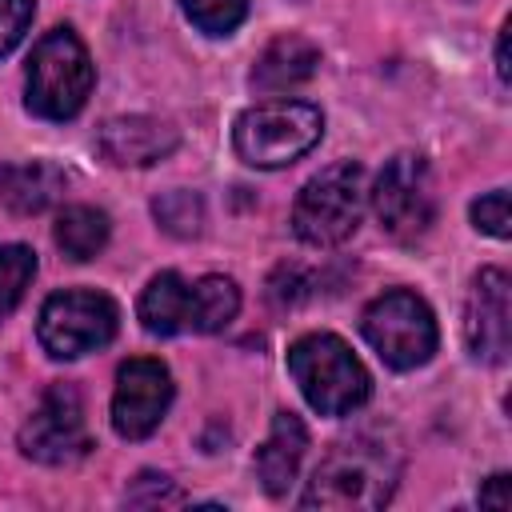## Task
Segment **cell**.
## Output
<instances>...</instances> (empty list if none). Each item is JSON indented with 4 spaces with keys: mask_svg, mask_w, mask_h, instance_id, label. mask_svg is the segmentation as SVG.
Returning a JSON list of instances; mask_svg holds the SVG:
<instances>
[{
    "mask_svg": "<svg viewBox=\"0 0 512 512\" xmlns=\"http://www.w3.org/2000/svg\"><path fill=\"white\" fill-rule=\"evenodd\" d=\"M472 224L496 240H508V192L504 188H492L484 192L480 200H472Z\"/></svg>",
    "mask_w": 512,
    "mask_h": 512,
    "instance_id": "obj_22",
    "label": "cell"
},
{
    "mask_svg": "<svg viewBox=\"0 0 512 512\" xmlns=\"http://www.w3.org/2000/svg\"><path fill=\"white\" fill-rule=\"evenodd\" d=\"M400 448L384 436L360 432L340 440L312 472L300 508H332V512H368L392 500L400 480Z\"/></svg>",
    "mask_w": 512,
    "mask_h": 512,
    "instance_id": "obj_1",
    "label": "cell"
},
{
    "mask_svg": "<svg viewBox=\"0 0 512 512\" xmlns=\"http://www.w3.org/2000/svg\"><path fill=\"white\" fill-rule=\"evenodd\" d=\"M152 212H156V220H160L164 232L184 236V240L196 236L200 224H204V204H200V196H192V192H184V188L160 196V200L152 204Z\"/></svg>",
    "mask_w": 512,
    "mask_h": 512,
    "instance_id": "obj_21",
    "label": "cell"
},
{
    "mask_svg": "<svg viewBox=\"0 0 512 512\" xmlns=\"http://www.w3.org/2000/svg\"><path fill=\"white\" fill-rule=\"evenodd\" d=\"M88 448L92 440H88L80 392L72 384H52L20 428V452L36 464L60 468L88 456Z\"/></svg>",
    "mask_w": 512,
    "mask_h": 512,
    "instance_id": "obj_9",
    "label": "cell"
},
{
    "mask_svg": "<svg viewBox=\"0 0 512 512\" xmlns=\"http://www.w3.org/2000/svg\"><path fill=\"white\" fill-rule=\"evenodd\" d=\"M240 312V288L228 276H200L192 284V332H220Z\"/></svg>",
    "mask_w": 512,
    "mask_h": 512,
    "instance_id": "obj_18",
    "label": "cell"
},
{
    "mask_svg": "<svg viewBox=\"0 0 512 512\" xmlns=\"http://www.w3.org/2000/svg\"><path fill=\"white\" fill-rule=\"evenodd\" d=\"M172 372L152 356H132L116 372L112 388V428L124 440H144L160 428L172 404Z\"/></svg>",
    "mask_w": 512,
    "mask_h": 512,
    "instance_id": "obj_10",
    "label": "cell"
},
{
    "mask_svg": "<svg viewBox=\"0 0 512 512\" xmlns=\"http://www.w3.org/2000/svg\"><path fill=\"white\" fill-rule=\"evenodd\" d=\"M64 172L48 160H32V164H12L0 172V200L20 212V216H36L44 208H52L64 196Z\"/></svg>",
    "mask_w": 512,
    "mask_h": 512,
    "instance_id": "obj_16",
    "label": "cell"
},
{
    "mask_svg": "<svg viewBox=\"0 0 512 512\" xmlns=\"http://www.w3.org/2000/svg\"><path fill=\"white\" fill-rule=\"evenodd\" d=\"M372 212L392 240H416L428 232L436 216V196L428 160L420 152H396L380 168L372 188Z\"/></svg>",
    "mask_w": 512,
    "mask_h": 512,
    "instance_id": "obj_8",
    "label": "cell"
},
{
    "mask_svg": "<svg viewBox=\"0 0 512 512\" xmlns=\"http://www.w3.org/2000/svg\"><path fill=\"white\" fill-rule=\"evenodd\" d=\"M36 276V252L28 244H0V320L24 300Z\"/></svg>",
    "mask_w": 512,
    "mask_h": 512,
    "instance_id": "obj_19",
    "label": "cell"
},
{
    "mask_svg": "<svg viewBox=\"0 0 512 512\" xmlns=\"http://www.w3.org/2000/svg\"><path fill=\"white\" fill-rule=\"evenodd\" d=\"M288 372L320 416H348L372 396L360 356L332 332H308L288 348Z\"/></svg>",
    "mask_w": 512,
    "mask_h": 512,
    "instance_id": "obj_2",
    "label": "cell"
},
{
    "mask_svg": "<svg viewBox=\"0 0 512 512\" xmlns=\"http://www.w3.org/2000/svg\"><path fill=\"white\" fill-rule=\"evenodd\" d=\"M468 352L484 364H504L512 344V284L504 268H480L464 304Z\"/></svg>",
    "mask_w": 512,
    "mask_h": 512,
    "instance_id": "obj_11",
    "label": "cell"
},
{
    "mask_svg": "<svg viewBox=\"0 0 512 512\" xmlns=\"http://www.w3.org/2000/svg\"><path fill=\"white\" fill-rule=\"evenodd\" d=\"M324 132V116L304 100H264L240 112L232 128L236 156L252 168H284L316 148Z\"/></svg>",
    "mask_w": 512,
    "mask_h": 512,
    "instance_id": "obj_5",
    "label": "cell"
},
{
    "mask_svg": "<svg viewBox=\"0 0 512 512\" xmlns=\"http://www.w3.org/2000/svg\"><path fill=\"white\" fill-rule=\"evenodd\" d=\"M316 68H320V48L300 32H284L256 56L248 80L256 92H284V88L312 80Z\"/></svg>",
    "mask_w": 512,
    "mask_h": 512,
    "instance_id": "obj_14",
    "label": "cell"
},
{
    "mask_svg": "<svg viewBox=\"0 0 512 512\" xmlns=\"http://www.w3.org/2000/svg\"><path fill=\"white\" fill-rule=\"evenodd\" d=\"M92 60L72 28H52L36 40L24 72V104L40 120H72L92 92Z\"/></svg>",
    "mask_w": 512,
    "mask_h": 512,
    "instance_id": "obj_3",
    "label": "cell"
},
{
    "mask_svg": "<svg viewBox=\"0 0 512 512\" xmlns=\"http://www.w3.org/2000/svg\"><path fill=\"white\" fill-rule=\"evenodd\" d=\"M56 248L68 256V260H92L96 252H104L108 236H112V224H108V212L92 208V204H72L56 216Z\"/></svg>",
    "mask_w": 512,
    "mask_h": 512,
    "instance_id": "obj_17",
    "label": "cell"
},
{
    "mask_svg": "<svg viewBox=\"0 0 512 512\" xmlns=\"http://www.w3.org/2000/svg\"><path fill=\"white\" fill-rule=\"evenodd\" d=\"M308 452V428L296 412H276L268 440L256 448V480L268 496H284Z\"/></svg>",
    "mask_w": 512,
    "mask_h": 512,
    "instance_id": "obj_13",
    "label": "cell"
},
{
    "mask_svg": "<svg viewBox=\"0 0 512 512\" xmlns=\"http://www.w3.org/2000/svg\"><path fill=\"white\" fill-rule=\"evenodd\" d=\"M136 484H144L148 492H140V488H128L124 492V500L128 504H140V508H156V504H180L184 496H180V488L168 480V476H156V472H140L136 476Z\"/></svg>",
    "mask_w": 512,
    "mask_h": 512,
    "instance_id": "obj_24",
    "label": "cell"
},
{
    "mask_svg": "<svg viewBox=\"0 0 512 512\" xmlns=\"http://www.w3.org/2000/svg\"><path fill=\"white\" fill-rule=\"evenodd\" d=\"M364 204H368L364 168L356 160L328 164L300 188L292 204V232L308 248H336L360 228Z\"/></svg>",
    "mask_w": 512,
    "mask_h": 512,
    "instance_id": "obj_4",
    "label": "cell"
},
{
    "mask_svg": "<svg viewBox=\"0 0 512 512\" xmlns=\"http://www.w3.org/2000/svg\"><path fill=\"white\" fill-rule=\"evenodd\" d=\"M36 16V0H0V56H8Z\"/></svg>",
    "mask_w": 512,
    "mask_h": 512,
    "instance_id": "obj_23",
    "label": "cell"
},
{
    "mask_svg": "<svg viewBox=\"0 0 512 512\" xmlns=\"http://www.w3.org/2000/svg\"><path fill=\"white\" fill-rule=\"evenodd\" d=\"M496 72H500V80L508 84V24L500 28V40H496Z\"/></svg>",
    "mask_w": 512,
    "mask_h": 512,
    "instance_id": "obj_26",
    "label": "cell"
},
{
    "mask_svg": "<svg viewBox=\"0 0 512 512\" xmlns=\"http://www.w3.org/2000/svg\"><path fill=\"white\" fill-rule=\"evenodd\" d=\"M480 504H488V508H508V504H512V496H508V476H504V472L488 476V484L480 488Z\"/></svg>",
    "mask_w": 512,
    "mask_h": 512,
    "instance_id": "obj_25",
    "label": "cell"
},
{
    "mask_svg": "<svg viewBox=\"0 0 512 512\" xmlns=\"http://www.w3.org/2000/svg\"><path fill=\"white\" fill-rule=\"evenodd\" d=\"M116 328H120L116 300L104 292H88V288L52 292L36 320V336L44 352L56 360H76L84 352L104 348L116 336Z\"/></svg>",
    "mask_w": 512,
    "mask_h": 512,
    "instance_id": "obj_7",
    "label": "cell"
},
{
    "mask_svg": "<svg viewBox=\"0 0 512 512\" xmlns=\"http://www.w3.org/2000/svg\"><path fill=\"white\" fill-rule=\"evenodd\" d=\"M140 324L152 336H176L192 328V284L180 272H160L140 292Z\"/></svg>",
    "mask_w": 512,
    "mask_h": 512,
    "instance_id": "obj_15",
    "label": "cell"
},
{
    "mask_svg": "<svg viewBox=\"0 0 512 512\" xmlns=\"http://www.w3.org/2000/svg\"><path fill=\"white\" fill-rule=\"evenodd\" d=\"M180 8L208 36H228L248 16V0H180Z\"/></svg>",
    "mask_w": 512,
    "mask_h": 512,
    "instance_id": "obj_20",
    "label": "cell"
},
{
    "mask_svg": "<svg viewBox=\"0 0 512 512\" xmlns=\"http://www.w3.org/2000/svg\"><path fill=\"white\" fill-rule=\"evenodd\" d=\"M360 328H364V340L372 344V352L388 368H400V372L428 364L436 352V340H440L432 308L408 288H392V292L376 296L364 308Z\"/></svg>",
    "mask_w": 512,
    "mask_h": 512,
    "instance_id": "obj_6",
    "label": "cell"
},
{
    "mask_svg": "<svg viewBox=\"0 0 512 512\" xmlns=\"http://www.w3.org/2000/svg\"><path fill=\"white\" fill-rule=\"evenodd\" d=\"M180 144V132L160 116H112L96 132V152L116 168H148Z\"/></svg>",
    "mask_w": 512,
    "mask_h": 512,
    "instance_id": "obj_12",
    "label": "cell"
}]
</instances>
